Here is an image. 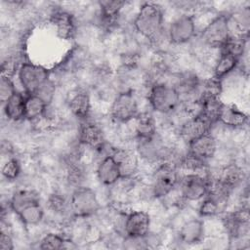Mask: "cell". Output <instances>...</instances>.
<instances>
[{
	"mask_svg": "<svg viewBox=\"0 0 250 250\" xmlns=\"http://www.w3.org/2000/svg\"><path fill=\"white\" fill-rule=\"evenodd\" d=\"M136 31L152 43H156L163 34L164 16L162 8L155 3H144L134 20Z\"/></svg>",
	"mask_w": 250,
	"mask_h": 250,
	"instance_id": "cell-1",
	"label": "cell"
},
{
	"mask_svg": "<svg viewBox=\"0 0 250 250\" xmlns=\"http://www.w3.org/2000/svg\"><path fill=\"white\" fill-rule=\"evenodd\" d=\"M147 100L151 108L161 114L173 113L182 103L175 86L164 82H156L150 86Z\"/></svg>",
	"mask_w": 250,
	"mask_h": 250,
	"instance_id": "cell-2",
	"label": "cell"
},
{
	"mask_svg": "<svg viewBox=\"0 0 250 250\" xmlns=\"http://www.w3.org/2000/svg\"><path fill=\"white\" fill-rule=\"evenodd\" d=\"M180 175L178 166L171 161H163L156 165L151 177V192L154 197L162 198L178 187Z\"/></svg>",
	"mask_w": 250,
	"mask_h": 250,
	"instance_id": "cell-3",
	"label": "cell"
},
{
	"mask_svg": "<svg viewBox=\"0 0 250 250\" xmlns=\"http://www.w3.org/2000/svg\"><path fill=\"white\" fill-rule=\"evenodd\" d=\"M69 210L75 218H89L101 208L96 192L89 187L80 186L73 188L69 198Z\"/></svg>",
	"mask_w": 250,
	"mask_h": 250,
	"instance_id": "cell-4",
	"label": "cell"
},
{
	"mask_svg": "<svg viewBox=\"0 0 250 250\" xmlns=\"http://www.w3.org/2000/svg\"><path fill=\"white\" fill-rule=\"evenodd\" d=\"M211 177L204 173H187L180 177L178 187L181 198L186 201L201 200L209 191Z\"/></svg>",
	"mask_w": 250,
	"mask_h": 250,
	"instance_id": "cell-5",
	"label": "cell"
},
{
	"mask_svg": "<svg viewBox=\"0 0 250 250\" xmlns=\"http://www.w3.org/2000/svg\"><path fill=\"white\" fill-rule=\"evenodd\" d=\"M17 75L24 94L36 93V91L50 79V71L46 67L30 62H21Z\"/></svg>",
	"mask_w": 250,
	"mask_h": 250,
	"instance_id": "cell-6",
	"label": "cell"
},
{
	"mask_svg": "<svg viewBox=\"0 0 250 250\" xmlns=\"http://www.w3.org/2000/svg\"><path fill=\"white\" fill-rule=\"evenodd\" d=\"M136 153L145 162L154 165L168 161L169 155L168 148L158 133L149 138L137 139Z\"/></svg>",
	"mask_w": 250,
	"mask_h": 250,
	"instance_id": "cell-7",
	"label": "cell"
},
{
	"mask_svg": "<svg viewBox=\"0 0 250 250\" xmlns=\"http://www.w3.org/2000/svg\"><path fill=\"white\" fill-rule=\"evenodd\" d=\"M139 113L138 100L132 90L120 92L114 98L109 109L110 117L118 123H127L132 121Z\"/></svg>",
	"mask_w": 250,
	"mask_h": 250,
	"instance_id": "cell-8",
	"label": "cell"
},
{
	"mask_svg": "<svg viewBox=\"0 0 250 250\" xmlns=\"http://www.w3.org/2000/svg\"><path fill=\"white\" fill-rule=\"evenodd\" d=\"M229 16L221 14L214 18L201 31L200 39L211 49H221L229 38Z\"/></svg>",
	"mask_w": 250,
	"mask_h": 250,
	"instance_id": "cell-9",
	"label": "cell"
},
{
	"mask_svg": "<svg viewBox=\"0 0 250 250\" xmlns=\"http://www.w3.org/2000/svg\"><path fill=\"white\" fill-rule=\"evenodd\" d=\"M222 223L230 239H242L249 232L250 217L248 208L241 207L225 213L222 217Z\"/></svg>",
	"mask_w": 250,
	"mask_h": 250,
	"instance_id": "cell-10",
	"label": "cell"
},
{
	"mask_svg": "<svg viewBox=\"0 0 250 250\" xmlns=\"http://www.w3.org/2000/svg\"><path fill=\"white\" fill-rule=\"evenodd\" d=\"M196 31L194 17L190 14H183L171 21L167 36L171 43L182 45L190 41Z\"/></svg>",
	"mask_w": 250,
	"mask_h": 250,
	"instance_id": "cell-11",
	"label": "cell"
},
{
	"mask_svg": "<svg viewBox=\"0 0 250 250\" xmlns=\"http://www.w3.org/2000/svg\"><path fill=\"white\" fill-rule=\"evenodd\" d=\"M150 216L146 211H131L125 216L123 230L125 236L143 237L149 232Z\"/></svg>",
	"mask_w": 250,
	"mask_h": 250,
	"instance_id": "cell-12",
	"label": "cell"
},
{
	"mask_svg": "<svg viewBox=\"0 0 250 250\" xmlns=\"http://www.w3.org/2000/svg\"><path fill=\"white\" fill-rule=\"evenodd\" d=\"M212 125L210 121L200 114L188 117V119L182 123L179 129V135L181 139L188 145L201 136L210 133Z\"/></svg>",
	"mask_w": 250,
	"mask_h": 250,
	"instance_id": "cell-13",
	"label": "cell"
},
{
	"mask_svg": "<svg viewBox=\"0 0 250 250\" xmlns=\"http://www.w3.org/2000/svg\"><path fill=\"white\" fill-rule=\"evenodd\" d=\"M109 154L117 162L121 178L133 179L136 176L139 170V156L135 151L124 147H113Z\"/></svg>",
	"mask_w": 250,
	"mask_h": 250,
	"instance_id": "cell-14",
	"label": "cell"
},
{
	"mask_svg": "<svg viewBox=\"0 0 250 250\" xmlns=\"http://www.w3.org/2000/svg\"><path fill=\"white\" fill-rule=\"evenodd\" d=\"M79 144L83 146L94 148L97 150L104 147L105 140L102 128L91 121L84 120L78 132Z\"/></svg>",
	"mask_w": 250,
	"mask_h": 250,
	"instance_id": "cell-15",
	"label": "cell"
},
{
	"mask_svg": "<svg viewBox=\"0 0 250 250\" xmlns=\"http://www.w3.org/2000/svg\"><path fill=\"white\" fill-rule=\"evenodd\" d=\"M97 178L104 186H113L121 179V172L117 162L108 153L98 164Z\"/></svg>",
	"mask_w": 250,
	"mask_h": 250,
	"instance_id": "cell-16",
	"label": "cell"
},
{
	"mask_svg": "<svg viewBox=\"0 0 250 250\" xmlns=\"http://www.w3.org/2000/svg\"><path fill=\"white\" fill-rule=\"evenodd\" d=\"M205 236L204 223L200 219H190L187 221L179 230V238L182 243L195 245L201 243Z\"/></svg>",
	"mask_w": 250,
	"mask_h": 250,
	"instance_id": "cell-17",
	"label": "cell"
},
{
	"mask_svg": "<svg viewBox=\"0 0 250 250\" xmlns=\"http://www.w3.org/2000/svg\"><path fill=\"white\" fill-rule=\"evenodd\" d=\"M245 174L243 169L237 164L231 163L225 166L216 178H213L223 188L230 193L243 182Z\"/></svg>",
	"mask_w": 250,
	"mask_h": 250,
	"instance_id": "cell-18",
	"label": "cell"
},
{
	"mask_svg": "<svg viewBox=\"0 0 250 250\" xmlns=\"http://www.w3.org/2000/svg\"><path fill=\"white\" fill-rule=\"evenodd\" d=\"M188 151L195 156L208 161L211 159L217 151V141L211 133H207L200 138L192 141L188 145Z\"/></svg>",
	"mask_w": 250,
	"mask_h": 250,
	"instance_id": "cell-19",
	"label": "cell"
},
{
	"mask_svg": "<svg viewBox=\"0 0 250 250\" xmlns=\"http://www.w3.org/2000/svg\"><path fill=\"white\" fill-rule=\"evenodd\" d=\"M51 22L56 28L57 35L64 40L71 39L75 32L73 16L66 11H56L51 16Z\"/></svg>",
	"mask_w": 250,
	"mask_h": 250,
	"instance_id": "cell-20",
	"label": "cell"
},
{
	"mask_svg": "<svg viewBox=\"0 0 250 250\" xmlns=\"http://www.w3.org/2000/svg\"><path fill=\"white\" fill-rule=\"evenodd\" d=\"M218 121L226 126L238 128L244 126L248 122V115L235 105L223 103L219 112Z\"/></svg>",
	"mask_w": 250,
	"mask_h": 250,
	"instance_id": "cell-21",
	"label": "cell"
},
{
	"mask_svg": "<svg viewBox=\"0 0 250 250\" xmlns=\"http://www.w3.org/2000/svg\"><path fill=\"white\" fill-rule=\"evenodd\" d=\"M68 108L75 117L83 121L87 120L91 112V99L89 94L85 91L74 93L68 102Z\"/></svg>",
	"mask_w": 250,
	"mask_h": 250,
	"instance_id": "cell-22",
	"label": "cell"
},
{
	"mask_svg": "<svg viewBox=\"0 0 250 250\" xmlns=\"http://www.w3.org/2000/svg\"><path fill=\"white\" fill-rule=\"evenodd\" d=\"M24 100L25 94L17 91L7 102L3 104V110L6 117L11 121L24 119Z\"/></svg>",
	"mask_w": 250,
	"mask_h": 250,
	"instance_id": "cell-23",
	"label": "cell"
},
{
	"mask_svg": "<svg viewBox=\"0 0 250 250\" xmlns=\"http://www.w3.org/2000/svg\"><path fill=\"white\" fill-rule=\"evenodd\" d=\"M48 104L35 94H25L24 119L34 121L43 117L47 111Z\"/></svg>",
	"mask_w": 250,
	"mask_h": 250,
	"instance_id": "cell-24",
	"label": "cell"
},
{
	"mask_svg": "<svg viewBox=\"0 0 250 250\" xmlns=\"http://www.w3.org/2000/svg\"><path fill=\"white\" fill-rule=\"evenodd\" d=\"M199 104H200V115L205 117L212 124L218 122V116L223 104L220 97L199 95Z\"/></svg>",
	"mask_w": 250,
	"mask_h": 250,
	"instance_id": "cell-25",
	"label": "cell"
},
{
	"mask_svg": "<svg viewBox=\"0 0 250 250\" xmlns=\"http://www.w3.org/2000/svg\"><path fill=\"white\" fill-rule=\"evenodd\" d=\"M38 201H40V198L36 191L32 189L22 188V189H18L13 193V195L10 198L9 205L11 210L15 214H17L24 207L32 204V202L34 203Z\"/></svg>",
	"mask_w": 250,
	"mask_h": 250,
	"instance_id": "cell-26",
	"label": "cell"
},
{
	"mask_svg": "<svg viewBox=\"0 0 250 250\" xmlns=\"http://www.w3.org/2000/svg\"><path fill=\"white\" fill-rule=\"evenodd\" d=\"M133 121H135V133L137 139L149 138L157 133L155 120L148 112L139 113Z\"/></svg>",
	"mask_w": 250,
	"mask_h": 250,
	"instance_id": "cell-27",
	"label": "cell"
},
{
	"mask_svg": "<svg viewBox=\"0 0 250 250\" xmlns=\"http://www.w3.org/2000/svg\"><path fill=\"white\" fill-rule=\"evenodd\" d=\"M239 60L240 59H238L237 57L231 54L221 51L219 58L214 65L213 76L215 78L222 80L223 77H225L226 75H228L229 73H230L236 68V66L238 65Z\"/></svg>",
	"mask_w": 250,
	"mask_h": 250,
	"instance_id": "cell-28",
	"label": "cell"
},
{
	"mask_svg": "<svg viewBox=\"0 0 250 250\" xmlns=\"http://www.w3.org/2000/svg\"><path fill=\"white\" fill-rule=\"evenodd\" d=\"M125 5L124 1H101L99 6L102 22L106 26L113 23Z\"/></svg>",
	"mask_w": 250,
	"mask_h": 250,
	"instance_id": "cell-29",
	"label": "cell"
},
{
	"mask_svg": "<svg viewBox=\"0 0 250 250\" xmlns=\"http://www.w3.org/2000/svg\"><path fill=\"white\" fill-rule=\"evenodd\" d=\"M16 215L25 226H36L43 220L44 209L40 201H38L24 207Z\"/></svg>",
	"mask_w": 250,
	"mask_h": 250,
	"instance_id": "cell-30",
	"label": "cell"
},
{
	"mask_svg": "<svg viewBox=\"0 0 250 250\" xmlns=\"http://www.w3.org/2000/svg\"><path fill=\"white\" fill-rule=\"evenodd\" d=\"M66 181L73 188L80 186H84L85 179V170L80 163V159L76 157H71L66 165Z\"/></svg>",
	"mask_w": 250,
	"mask_h": 250,
	"instance_id": "cell-31",
	"label": "cell"
},
{
	"mask_svg": "<svg viewBox=\"0 0 250 250\" xmlns=\"http://www.w3.org/2000/svg\"><path fill=\"white\" fill-rule=\"evenodd\" d=\"M207 162L188 151L181 158L179 166L187 173H204L207 169Z\"/></svg>",
	"mask_w": 250,
	"mask_h": 250,
	"instance_id": "cell-32",
	"label": "cell"
},
{
	"mask_svg": "<svg viewBox=\"0 0 250 250\" xmlns=\"http://www.w3.org/2000/svg\"><path fill=\"white\" fill-rule=\"evenodd\" d=\"M71 242L69 239L65 238L64 236L56 233V232H48L46 233L39 242L40 249H64L68 248L67 244Z\"/></svg>",
	"mask_w": 250,
	"mask_h": 250,
	"instance_id": "cell-33",
	"label": "cell"
},
{
	"mask_svg": "<svg viewBox=\"0 0 250 250\" xmlns=\"http://www.w3.org/2000/svg\"><path fill=\"white\" fill-rule=\"evenodd\" d=\"M222 211H225V207L208 194L201 199L198 207V213L201 217H213Z\"/></svg>",
	"mask_w": 250,
	"mask_h": 250,
	"instance_id": "cell-34",
	"label": "cell"
},
{
	"mask_svg": "<svg viewBox=\"0 0 250 250\" xmlns=\"http://www.w3.org/2000/svg\"><path fill=\"white\" fill-rule=\"evenodd\" d=\"M47 208L56 214H62L67 208H69V201L59 192H53L49 195L46 201Z\"/></svg>",
	"mask_w": 250,
	"mask_h": 250,
	"instance_id": "cell-35",
	"label": "cell"
},
{
	"mask_svg": "<svg viewBox=\"0 0 250 250\" xmlns=\"http://www.w3.org/2000/svg\"><path fill=\"white\" fill-rule=\"evenodd\" d=\"M1 173H2L3 178H5L8 181L16 180L19 177L20 173H21L20 161L17 158H15V157L9 158L3 164Z\"/></svg>",
	"mask_w": 250,
	"mask_h": 250,
	"instance_id": "cell-36",
	"label": "cell"
},
{
	"mask_svg": "<svg viewBox=\"0 0 250 250\" xmlns=\"http://www.w3.org/2000/svg\"><path fill=\"white\" fill-rule=\"evenodd\" d=\"M17 89L13 82L12 77L7 75H1L0 78V100L1 103L4 104L7 102L15 93Z\"/></svg>",
	"mask_w": 250,
	"mask_h": 250,
	"instance_id": "cell-37",
	"label": "cell"
},
{
	"mask_svg": "<svg viewBox=\"0 0 250 250\" xmlns=\"http://www.w3.org/2000/svg\"><path fill=\"white\" fill-rule=\"evenodd\" d=\"M55 93H56V86L54 82L51 79H49L34 94L40 97L49 105L54 99Z\"/></svg>",
	"mask_w": 250,
	"mask_h": 250,
	"instance_id": "cell-38",
	"label": "cell"
},
{
	"mask_svg": "<svg viewBox=\"0 0 250 250\" xmlns=\"http://www.w3.org/2000/svg\"><path fill=\"white\" fill-rule=\"evenodd\" d=\"M14 247H15L14 240H13L11 234L2 229L1 232H0V249L1 250H13Z\"/></svg>",
	"mask_w": 250,
	"mask_h": 250,
	"instance_id": "cell-39",
	"label": "cell"
}]
</instances>
